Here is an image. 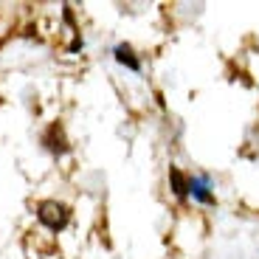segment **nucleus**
<instances>
[{"mask_svg":"<svg viewBox=\"0 0 259 259\" xmlns=\"http://www.w3.org/2000/svg\"><path fill=\"white\" fill-rule=\"evenodd\" d=\"M189 197H192L197 206H214L217 197H214V183L208 175H189Z\"/></svg>","mask_w":259,"mask_h":259,"instance_id":"2","label":"nucleus"},{"mask_svg":"<svg viewBox=\"0 0 259 259\" xmlns=\"http://www.w3.org/2000/svg\"><path fill=\"white\" fill-rule=\"evenodd\" d=\"M37 220L46 228H51V231H62L68 226V220H71V211L57 200H46L37 206Z\"/></svg>","mask_w":259,"mask_h":259,"instance_id":"1","label":"nucleus"},{"mask_svg":"<svg viewBox=\"0 0 259 259\" xmlns=\"http://www.w3.org/2000/svg\"><path fill=\"white\" fill-rule=\"evenodd\" d=\"M169 181H172V192H175L178 200H186L189 197V178L178 166H172L169 169Z\"/></svg>","mask_w":259,"mask_h":259,"instance_id":"4","label":"nucleus"},{"mask_svg":"<svg viewBox=\"0 0 259 259\" xmlns=\"http://www.w3.org/2000/svg\"><path fill=\"white\" fill-rule=\"evenodd\" d=\"M113 59H116L118 65H124V68H130L133 73H141V59L136 57V51H133L127 42H118V46L113 48Z\"/></svg>","mask_w":259,"mask_h":259,"instance_id":"3","label":"nucleus"}]
</instances>
